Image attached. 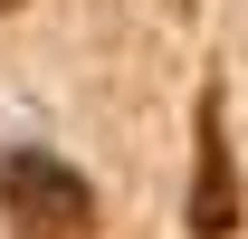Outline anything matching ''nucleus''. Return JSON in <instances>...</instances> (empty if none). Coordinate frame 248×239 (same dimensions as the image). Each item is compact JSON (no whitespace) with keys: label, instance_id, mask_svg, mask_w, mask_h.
<instances>
[{"label":"nucleus","instance_id":"nucleus-1","mask_svg":"<svg viewBox=\"0 0 248 239\" xmlns=\"http://www.w3.org/2000/svg\"><path fill=\"white\" fill-rule=\"evenodd\" d=\"M0 220H10V239H86L95 230V191H86V172H67L58 153L10 144L0 153Z\"/></svg>","mask_w":248,"mask_h":239},{"label":"nucleus","instance_id":"nucleus-2","mask_svg":"<svg viewBox=\"0 0 248 239\" xmlns=\"http://www.w3.org/2000/svg\"><path fill=\"white\" fill-rule=\"evenodd\" d=\"M0 10H19V0H0Z\"/></svg>","mask_w":248,"mask_h":239}]
</instances>
